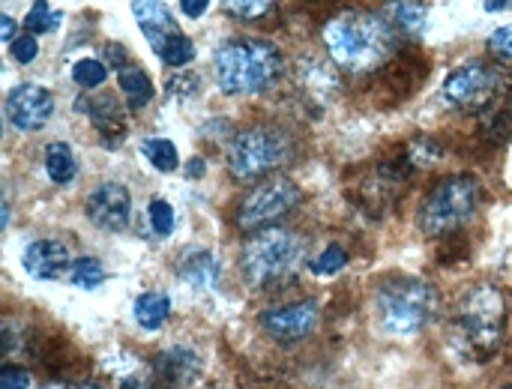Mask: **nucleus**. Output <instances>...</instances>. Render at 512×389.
<instances>
[{"instance_id":"30","label":"nucleus","mask_w":512,"mask_h":389,"mask_svg":"<svg viewBox=\"0 0 512 389\" xmlns=\"http://www.w3.org/2000/svg\"><path fill=\"white\" fill-rule=\"evenodd\" d=\"M489 51H492V57H495V60H501V63L512 66V24L498 27V30L489 36Z\"/></svg>"},{"instance_id":"22","label":"nucleus","mask_w":512,"mask_h":389,"mask_svg":"<svg viewBox=\"0 0 512 389\" xmlns=\"http://www.w3.org/2000/svg\"><path fill=\"white\" fill-rule=\"evenodd\" d=\"M141 156H144L156 171H162V174H171V171L180 165L177 147H174V141H168V138H147V141L141 144Z\"/></svg>"},{"instance_id":"25","label":"nucleus","mask_w":512,"mask_h":389,"mask_svg":"<svg viewBox=\"0 0 512 389\" xmlns=\"http://www.w3.org/2000/svg\"><path fill=\"white\" fill-rule=\"evenodd\" d=\"M63 21V15L57 9L48 6V0H33L30 12L24 15V27L27 33H48V30H57Z\"/></svg>"},{"instance_id":"35","label":"nucleus","mask_w":512,"mask_h":389,"mask_svg":"<svg viewBox=\"0 0 512 389\" xmlns=\"http://www.w3.org/2000/svg\"><path fill=\"white\" fill-rule=\"evenodd\" d=\"M3 27H0V36H3V42L6 45H12L15 42V21L9 18V15H3V21H0Z\"/></svg>"},{"instance_id":"17","label":"nucleus","mask_w":512,"mask_h":389,"mask_svg":"<svg viewBox=\"0 0 512 389\" xmlns=\"http://www.w3.org/2000/svg\"><path fill=\"white\" fill-rule=\"evenodd\" d=\"M381 15L396 33H405V36H420L429 21V9L423 0H387Z\"/></svg>"},{"instance_id":"19","label":"nucleus","mask_w":512,"mask_h":389,"mask_svg":"<svg viewBox=\"0 0 512 389\" xmlns=\"http://www.w3.org/2000/svg\"><path fill=\"white\" fill-rule=\"evenodd\" d=\"M138 327L144 330H159L168 315H171V297L168 294H159V291H150V294H141L135 300V309H132Z\"/></svg>"},{"instance_id":"27","label":"nucleus","mask_w":512,"mask_h":389,"mask_svg":"<svg viewBox=\"0 0 512 389\" xmlns=\"http://www.w3.org/2000/svg\"><path fill=\"white\" fill-rule=\"evenodd\" d=\"M147 219L156 231V237H171L174 234V207L162 198H153L147 207Z\"/></svg>"},{"instance_id":"34","label":"nucleus","mask_w":512,"mask_h":389,"mask_svg":"<svg viewBox=\"0 0 512 389\" xmlns=\"http://www.w3.org/2000/svg\"><path fill=\"white\" fill-rule=\"evenodd\" d=\"M105 60H108V63H111L117 72H120V66L126 63V48H123V45H114V42H108V45H105Z\"/></svg>"},{"instance_id":"3","label":"nucleus","mask_w":512,"mask_h":389,"mask_svg":"<svg viewBox=\"0 0 512 389\" xmlns=\"http://www.w3.org/2000/svg\"><path fill=\"white\" fill-rule=\"evenodd\" d=\"M282 51L264 39H228L213 54L216 84L228 96H255L270 90L282 75Z\"/></svg>"},{"instance_id":"26","label":"nucleus","mask_w":512,"mask_h":389,"mask_svg":"<svg viewBox=\"0 0 512 389\" xmlns=\"http://www.w3.org/2000/svg\"><path fill=\"white\" fill-rule=\"evenodd\" d=\"M105 78H108V69L96 57H81V60L72 63V81L78 87H84V90H96Z\"/></svg>"},{"instance_id":"4","label":"nucleus","mask_w":512,"mask_h":389,"mask_svg":"<svg viewBox=\"0 0 512 389\" xmlns=\"http://www.w3.org/2000/svg\"><path fill=\"white\" fill-rule=\"evenodd\" d=\"M378 321L393 336H414L426 330L441 312V294L423 279L396 276L387 279L375 294Z\"/></svg>"},{"instance_id":"23","label":"nucleus","mask_w":512,"mask_h":389,"mask_svg":"<svg viewBox=\"0 0 512 389\" xmlns=\"http://www.w3.org/2000/svg\"><path fill=\"white\" fill-rule=\"evenodd\" d=\"M69 282L81 291H96L105 282V267L96 258H78L69 267Z\"/></svg>"},{"instance_id":"21","label":"nucleus","mask_w":512,"mask_h":389,"mask_svg":"<svg viewBox=\"0 0 512 389\" xmlns=\"http://www.w3.org/2000/svg\"><path fill=\"white\" fill-rule=\"evenodd\" d=\"M117 81H120V90L126 93V99H129V108H144L150 99H153V84H150V78H147V72L144 69H135V66H129V69H120L117 72Z\"/></svg>"},{"instance_id":"29","label":"nucleus","mask_w":512,"mask_h":389,"mask_svg":"<svg viewBox=\"0 0 512 389\" xmlns=\"http://www.w3.org/2000/svg\"><path fill=\"white\" fill-rule=\"evenodd\" d=\"M345 264H348V252H345L339 243H333V246H327L324 255L312 264V270H315L318 276H336Z\"/></svg>"},{"instance_id":"10","label":"nucleus","mask_w":512,"mask_h":389,"mask_svg":"<svg viewBox=\"0 0 512 389\" xmlns=\"http://www.w3.org/2000/svg\"><path fill=\"white\" fill-rule=\"evenodd\" d=\"M3 114L18 132H39L54 114V96L39 84H18L6 93Z\"/></svg>"},{"instance_id":"11","label":"nucleus","mask_w":512,"mask_h":389,"mask_svg":"<svg viewBox=\"0 0 512 389\" xmlns=\"http://www.w3.org/2000/svg\"><path fill=\"white\" fill-rule=\"evenodd\" d=\"M84 213L90 219V225H96L99 231H108V234H117L129 225V216H132V195L123 183H99L87 201H84Z\"/></svg>"},{"instance_id":"32","label":"nucleus","mask_w":512,"mask_h":389,"mask_svg":"<svg viewBox=\"0 0 512 389\" xmlns=\"http://www.w3.org/2000/svg\"><path fill=\"white\" fill-rule=\"evenodd\" d=\"M0 389H30V375L24 369L6 366L0 372Z\"/></svg>"},{"instance_id":"28","label":"nucleus","mask_w":512,"mask_h":389,"mask_svg":"<svg viewBox=\"0 0 512 389\" xmlns=\"http://www.w3.org/2000/svg\"><path fill=\"white\" fill-rule=\"evenodd\" d=\"M222 6H225L234 18L255 21V18H261V15L270 12L273 0H222Z\"/></svg>"},{"instance_id":"7","label":"nucleus","mask_w":512,"mask_h":389,"mask_svg":"<svg viewBox=\"0 0 512 389\" xmlns=\"http://www.w3.org/2000/svg\"><path fill=\"white\" fill-rule=\"evenodd\" d=\"M291 159V138L273 126H252L231 138L228 168L237 180H258Z\"/></svg>"},{"instance_id":"16","label":"nucleus","mask_w":512,"mask_h":389,"mask_svg":"<svg viewBox=\"0 0 512 389\" xmlns=\"http://www.w3.org/2000/svg\"><path fill=\"white\" fill-rule=\"evenodd\" d=\"M156 369V381L159 387H189L198 378V354H192L189 348H171L162 357H156L153 363Z\"/></svg>"},{"instance_id":"12","label":"nucleus","mask_w":512,"mask_h":389,"mask_svg":"<svg viewBox=\"0 0 512 389\" xmlns=\"http://www.w3.org/2000/svg\"><path fill=\"white\" fill-rule=\"evenodd\" d=\"M261 327L270 339H276L282 345L303 342L318 327V306L312 300H303V303H291L282 309H270L261 315Z\"/></svg>"},{"instance_id":"39","label":"nucleus","mask_w":512,"mask_h":389,"mask_svg":"<svg viewBox=\"0 0 512 389\" xmlns=\"http://www.w3.org/2000/svg\"><path fill=\"white\" fill-rule=\"evenodd\" d=\"M501 389H512V384H507V387H501Z\"/></svg>"},{"instance_id":"2","label":"nucleus","mask_w":512,"mask_h":389,"mask_svg":"<svg viewBox=\"0 0 512 389\" xmlns=\"http://www.w3.org/2000/svg\"><path fill=\"white\" fill-rule=\"evenodd\" d=\"M507 327V300L495 285H474L450 324V345L468 363H486L501 351Z\"/></svg>"},{"instance_id":"24","label":"nucleus","mask_w":512,"mask_h":389,"mask_svg":"<svg viewBox=\"0 0 512 389\" xmlns=\"http://www.w3.org/2000/svg\"><path fill=\"white\" fill-rule=\"evenodd\" d=\"M159 57H162V63L180 69V66H186V63L195 60V42L180 30L177 36H171V39L159 48Z\"/></svg>"},{"instance_id":"38","label":"nucleus","mask_w":512,"mask_h":389,"mask_svg":"<svg viewBox=\"0 0 512 389\" xmlns=\"http://www.w3.org/2000/svg\"><path fill=\"white\" fill-rule=\"evenodd\" d=\"M186 174H189V177H201V174H204V159H189Z\"/></svg>"},{"instance_id":"6","label":"nucleus","mask_w":512,"mask_h":389,"mask_svg":"<svg viewBox=\"0 0 512 389\" xmlns=\"http://www.w3.org/2000/svg\"><path fill=\"white\" fill-rule=\"evenodd\" d=\"M303 258V240L291 228H264L243 246V273L249 285L270 288L282 282Z\"/></svg>"},{"instance_id":"14","label":"nucleus","mask_w":512,"mask_h":389,"mask_svg":"<svg viewBox=\"0 0 512 389\" xmlns=\"http://www.w3.org/2000/svg\"><path fill=\"white\" fill-rule=\"evenodd\" d=\"M132 15H135V21H138V27H141V33H144V39L150 42V48H153L156 54H159V48H162L171 36L180 33V27H177L171 9H168L162 0H132Z\"/></svg>"},{"instance_id":"9","label":"nucleus","mask_w":512,"mask_h":389,"mask_svg":"<svg viewBox=\"0 0 512 389\" xmlns=\"http://www.w3.org/2000/svg\"><path fill=\"white\" fill-rule=\"evenodd\" d=\"M498 93V72L483 60H468L456 66L444 81V96L450 105L462 111H480L486 108Z\"/></svg>"},{"instance_id":"15","label":"nucleus","mask_w":512,"mask_h":389,"mask_svg":"<svg viewBox=\"0 0 512 389\" xmlns=\"http://www.w3.org/2000/svg\"><path fill=\"white\" fill-rule=\"evenodd\" d=\"M219 273V261L207 249H189L177 264L180 282L192 291H213L219 285Z\"/></svg>"},{"instance_id":"31","label":"nucleus","mask_w":512,"mask_h":389,"mask_svg":"<svg viewBox=\"0 0 512 389\" xmlns=\"http://www.w3.org/2000/svg\"><path fill=\"white\" fill-rule=\"evenodd\" d=\"M9 54H12V60H15V63H21V66L33 63V60H36V54H39V42H36V36H33V33H21V36H15V42L9 45Z\"/></svg>"},{"instance_id":"33","label":"nucleus","mask_w":512,"mask_h":389,"mask_svg":"<svg viewBox=\"0 0 512 389\" xmlns=\"http://www.w3.org/2000/svg\"><path fill=\"white\" fill-rule=\"evenodd\" d=\"M210 9V0H180V12L186 15V18H201L204 12Z\"/></svg>"},{"instance_id":"20","label":"nucleus","mask_w":512,"mask_h":389,"mask_svg":"<svg viewBox=\"0 0 512 389\" xmlns=\"http://www.w3.org/2000/svg\"><path fill=\"white\" fill-rule=\"evenodd\" d=\"M81 108L90 111V120H93V126L102 132L105 141L111 138L108 132H114L117 138H123V114H120V108H117V102H114L111 96L90 99V105H81Z\"/></svg>"},{"instance_id":"37","label":"nucleus","mask_w":512,"mask_h":389,"mask_svg":"<svg viewBox=\"0 0 512 389\" xmlns=\"http://www.w3.org/2000/svg\"><path fill=\"white\" fill-rule=\"evenodd\" d=\"M486 12H501V9H510L512 0H483Z\"/></svg>"},{"instance_id":"8","label":"nucleus","mask_w":512,"mask_h":389,"mask_svg":"<svg viewBox=\"0 0 512 389\" xmlns=\"http://www.w3.org/2000/svg\"><path fill=\"white\" fill-rule=\"evenodd\" d=\"M303 201V192L297 189L294 180L288 177H267L258 183L237 207V225L243 231H264L273 228V222L285 219L288 213L297 210Z\"/></svg>"},{"instance_id":"5","label":"nucleus","mask_w":512,"mask_h":389,"mask_svg":"<svg viewBox=\"0 0 512 389\" xmlns=\"http://www.w3.org/2000/svg\"><path fill=\"white\" fill-rule=\"evenodd\" d=\"M480 195H483V189H480L477 177L456 174V177L441 180L420 204V213H417L420 231L426 237L456 234L459 228H465L474 219V213L480 207Z\"/></svg>"},{"instance_id":"18","label":"nucleus","mask_w":512,"mask_h":389,"mask_svg":"<svg viewBox=\"0 0 512 389\" xmlns=\"http://www.w3.org/2000/svg\"><path fill=\"white\" fill-rule=\"evenodd\" d=\"M42 165H45V174H48L54 183H60V186H66V183H72V180L78 177V159H75L72 147L63 144V141H54V144L45 147Z\"/></svg>"},{"instance_id":"13","label":"nucleus","mask_w":512,"mask_h":389,"mask_svg":"<svg viewBox=\"0 0 512 389\" xmlns=\"http://www.w3.org/2000/svg\"><path fill=\"white\" fill-rule=\"evenodd\" d=\"M21 267L27 276L39 279V282H54L72 267V258L60 240H36L24 249Z\"/></svg>"},{"instance_id":"36","label":"nucleus","mask_w":512,"mask_h":389,"mask_svg":"<svg viewBox=\"0 0 512 389\" xmlns=\"http://www.w3.org/2000/svg\"><path fill=\"white\" fill-rule=\"evenodd\" d=\"M42 389H102L99 384H60V381H51Z\"/></svg>"},{"instance_id":"1","label":"nucleus","mask_w":512,"mask_h":389,"mask_svg":"<svg viewBox=\"0 0 512 389\" xmlns=\"http://www.w3.org/2000/svg\"><path fill=\"white\" fill-rule=\"evenodd\" d=\"M324 42L336 66L363 75L378 69L396 48V30L384 15L366 9H348L327 21Z\"/></svg>"}]
</instances>
